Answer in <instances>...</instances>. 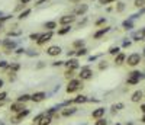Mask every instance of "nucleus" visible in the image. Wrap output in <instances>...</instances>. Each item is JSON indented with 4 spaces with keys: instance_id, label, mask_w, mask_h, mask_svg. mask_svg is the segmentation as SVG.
Listing matches in <instances>:
<instances>
[{
    "instance_id": "7",
    "label": "nucleus",
    "mask_w": 145,
    "mask_h": 125,
    "mask_svg": "<svg viewBox=\"0 0 145 125\" xmlns=\"http://www.w3.org/2000/svg\"><path fill=\"white\" fill-rule=\"evenodd\" d=\"M76 18L77 16L76 15H64V16H61V18L58 19V25H71L72 22H76Z\"/></svg>"
},
{
    "instance_id": "41",
    "label": "nucleus",
    "mask_w": 145,
    "mask_h": 125,
    "mask_svg": "<svg viewBox=\"0 0 145 125\" xmlns=\"http://www.w3.org/2000/svg\"><path fill=\"white\" fill-rule=\"evenodd\" d=\"M7 66H9V63L7 61H4V60L0 61V68H7Z\"/></svg>"
},
{
    "instance_id": "50",
    "label": "nucleus",
    "mask_w": 145,
    "mask_h": 125,
    "mask_svg": "<svg viewBox=\"0 0 145 125\" xmlns=\"http://www.w3.org/2000/svg\"><path fill=\"white\" fill-rule=\"evenodd\" d=\"M97 60V55H91V57H89V61H96Z\"/></svg>"
},
{
    "instance_id": "26",
    "label": "nucleus",
    "mask_w": 145,
    "mask_h": 125,
    "mask_svg": "<svg viewBox=\"0 0 145 125\" xmlns=\"http://www.w3.org/2000/svg\"><path fill=\"white\" fill-rule=\"evenodd\" d=\"M7 68H9V71H10V73H16V71L20 68V64H19V63H12V64H9V66H7Z\"/></svg>"
},
{
    "instance_id": "40",
    "label": "nucleus",
    "mask_w": 145,
    "mask_h": 125,
    "mask_svg": "<svg viewBox=\"0 0 145 125\" xmlns=\"http://www.w3.org/2000/svg\"><path fill=\"white\" fill-rule=\"evenodd\" d=\"M44 116V112H42V114H39V115H36V116L35 118H33V124H38V122H39V119H41V118H42Z\"/></svg>"
},
{
    "instance_id": "21",
    "label": "nucleus",
    "mask_w": 145,
    "mask_h": 125,
    "mask_svg": "<svg viewBox=\"0 0 145 125\" xmlns=\"http://www.w3.org/2000/svg\"><path fill=\"white\" fill-rule=\"evenodd\" d=\"M31 12H32V9L25 8V9H23V10H22L20 13H19V15H18V19H19V20H22V19H26L29 15H31Z\"/></svg>"
},
{
    "instance_id": "3",
    "label": "nucleus",
    "mask_w": 145,
    "mask_h": 125,
    "mask_svg": "<svg viewBox=\"0 0 145 125\" xmlns=\"http://www.w3.org/2000/svg\"><path fill=\"white\" fill-rule=\"evenodd\" d=\"M144 77H145V74L139 73V71H132V73H129V76H128L126 83H128V85H138L139 80L144 79Z\"/></svg>"
},
{
    "instance_id": "6",
    "label": "nucleus",
    "mask_w": 145,
    "mask_h": 125,
    "mask_svg": "<svg viewBox=\"0 0 145 125\" xmlns=\"http://www.w3.org/2000/svg\"><path fill=\"white\" fill-rule=\"evenodd\" d=\"M2 47H3V51L6 54H10L13 50H16V42L12 39H4V41H2Z\"/></svg>"
},
{
    "instance_id": "22",
    "label": "nucleus",
    "mask_w": 145,
    "mask_h": 125,
    "mask_svg": "<svg viewBox=\"0 0 145 125\" xmlns=\"http://www.w3.org/2000/svg\"><path fill=\"white\" fill-rule=\"evenodd\" d=\"M125 60H126V55L123 54V52H119L118 55H115V64L116 66H120Z\"/></svg>"
},
{
    "instance_id": "57",
    "label": "nucleus",
    "mask_w": 145,
    "mask_h": 125,
    "mask_svg": "<svg viewBox=\"0 0 145 125\" xmlns=\"http://www.w3.org/2000/svg\"><path fill=\"white\" fill-rule=\"evenodd\" d=\"M2 28H3V23H0V31H2Z\"/></svg>"
},
{
    "instance_id": "9",
    "label": "nucleus",
    "mask_w": 145,
    "mask_h": 125,
    "mask_svg": "<svg viewBox=\"0 0 145 125\" xmlns=\"http://www.w3.org/2000/svg\"><path fill=\"white\" fill-rule=\"evenodd\" d=\"M29 114H31V110H29V109H23V110H20V112H18V114H16V116L12 119V122H13V124H19V122L23 121L26 116H29Z\"/></svg>"
},
{
    "instance_id": "34",
    "label": "nucleus",
    "mask_w": 145,
    "mask_h": 125,
    "mask_svg": "<svg viewBox=\"0 0 145 125\" xmlns=\"http://www.w3.org/2000/svg\"><path fill=\"white\" fill-rule=\"evenodd\" d=\"M12 18H13V15H2L0 16V23H4L6 20H9Z\"/></svg>"
},
{
    "instance_id": "29",
    "label": "nucleus",
    "mask_w": 145,
    "mask_h": 125,
    "mask_svg": "<svg viewBox=\"0 0 145 125\" xmlns=\"http://www.w3.org/2000/svg\"><path fill=\"white\" fill-rule=\"evenodd\" d=\"M87 54V48H78V50H76V57H83V55Z\"/></svg>"
},
{
    "instance_id": "36",
    "label": "nucleus",
    "mask_w": 145,
    "mask_h": 125,
    "mask_svg": "<svg viewBox=\"0 0 145 125\" xmlns=\"http://www.w3.org/2000/svg\"><path fill=\"white\" fill-rule=\"evenodd\" d=\"M39 37H41L39 32H33V33H31V35H29V39H31V41H36Z\"/></svg>"
},
{
    "instance_id": "15",
    "label": "nucleus",
    "mask_w": 145,
    "mask_h": 125,
    "mask_svg": "<svg viewBox=\"0 0 145 125\" xmlns=\"http://www.w3.org/2000/svg\"><path fill=\"white\" fill-rule=\"evenodd\" d=\"M106 114V109L105 108H96V109L91 112V118H94V119H100V118H103Z\"/></svg>"
},
{
    "instance_id": "45",
    "label": "nucleus",
    "mask_w": 145,
    "mask_h": 125,
    "mask_svg": "<svg viewBox=\"0 0 145 125\" xmlns=\"http://www.w3.org/2000/svg\"><path fill=\"white\" fill-rule=\"evenodd\" d=\"M106 67H107V63L106 61H102L100 64H99V68H100V70H103V68H106Z\"/></svg>"
},
{
    "instance_id": "28",
    "label": "nucleus",
    "mask_w": 145,
    "mask_h": 125,
    "mask_svg": "<svg viewBox=\"0 0 145 125\" xmlns=\"http://www.w3.org/2000/svg\"><path fill=\"white\" fill-rule=\"evenodd\" d=\"M71 45H72V48L78 50V48H83V47H84V41H83V39H76Z\"/></svg>"
},
{
    "instance_id": "32",
    "label": "nucleus",
    "mask_w": 145,
    "mask_h": 125,
    "mask_svg": "<svg viewBox=\"0 0 145 125\" xmlns=\"http://www.w3.org/2000/svg\"><path fill=\"white\" fill-rule=\"evenodd\" d=\"M145 38V35L142 32H135L134 33V41H142Z\"/></svg>"
},
{
    "instance_id": "54",
    "label": "nucleus",
    "mask_w": 145,
    "mask_h": 125,
    "mask_svg": "<svg viewBox=\"0 0 145 125\" xmlns=\"http://www.w3.org/2000/svg\"><path fill=\"white\" fill-rule=\"evenodd\" d=\"M141 110H142V112H144V114H145V103H144V105H142V106H141Z\"/></svg>"
},
{
    "instance_id": "2",
    "label": "nucleus",
    "mask_w": 145,
    "mask_h": 125,
    "mask_svg": "<svg viewBox=\"0 0 145 125\" xmlns=\"http://www.w3.org/2000/svg\"><path fill=\"white\" fill-rule=\"evenodd\" d=\"M91 77H93V70H91L89 66H84V67H81V68H80V71H78V79L81 81H83V80H90Z\"/></svg>"
},
{
    "instance_id": "23",
    "label": "nucleus",
    "mask_w": 145,
    "mask_h": 125,
    "mask_svg": "<svg viewBox=\"0 0 145 125\" xmlns=\"http://www.w3.org/2000/svg\"><path fill=\"white\" fill-rule=\"evenodd\" d=\"M9 38H15V37H20L22 35V29H10V31H7V33H6Z\"/></svg>"
},
{
    "instance_id": "47",
    "label": "nucleus",
    "mask_w": 145,
    "mask_h": 125,
    "mask_svg": "<svg viewBox=\"0 0 145 125\" xmlns=\"http://www.w3.org/2000/svg\"><path fill=\"white\" fill-rule=\"evenodd\" d=\"M48 0H38V2H36V4L35 6H41V4H44V3H47Z\"/></svg>"
},
{
    "instance_id": "16",
    "label": "nucleus",
    "mask_w": 145,
    "mask_h": 125,
    "mask_svg": "<svg viewBox=\"0 0 145 125\" xmlns=\"http://www.w3.org/2000/svg\"><path fill=\"white\" fill-rule=\"evenodd\" d=\"M71 102H72V105H81V103L89 102V98L84 95H77L74 99H71Z\"/></svg>"
},
{
    "instance_id": "4",
    "label": "nucleus",
    "mask_w": 145,
    "mask_h": 125,
    "mask_svg": "<svg viewBox=\"0 0 145 125\" xmlns=\"http://www.w3.org/2000/svg\"><path fill=\"white\" fill-rule=\"evenodd\" d=\"M52 35H54V31H47V32L41 33V37L35 41L36 45H39V47H41V45H44V44H47V42H49L51 38H52Z\"/></svg>"
},
{
    "instance_id": "60",
    "label": "nucleus",
    "mask_w": 145,
    "mask_h": 125,
    "mask_svg": "<svg viewBox=\"0 0 145 125\" xmlns=\"http://www.w3.org/2000/svg\"><path fill=\"white\" fill-rule=\"evenodd\" d=\"M115 125H120V124H115Z\"/></svg>"
},
{
    "instance_id": "52",
    "label": "nucleus",
    "mask_w": 145,
    "mask_h": 125,
    "mask_svg": "<svg viewBox=\"0 0 145 125\" xmlns=\"http://www.w3.org/2000/svg\"><path fill=\"white\" fill-rule=\"evenodd\" d=\"M3 86H4V80H3V79H0V90L3 89Z\"/></svg>"
},
{
    "instance_id": "5",
    "label": "nucleus",
    "mask_w": 145,
    "mask_h": 125,
    "mask_svg": "<svg viewBox=\"0 0 145 125\" xmlns=\"http://www.w3.org/2000/svg\"><path fill=\"white\" fill-rule=\"evenodd\" d=\"M141 58H142V57L138 54V52H134V54L128 55L126 64H128V66H130V67H135V66H138V64L141 63Z\"/></svg>"
},
{
    "instance_id": "20",
    "label": "nucleus",
    "mask_w": 145,
    "mask_h": 125,
    "mask_svg": "<svg viewBox=\"0 0 145 125\" xmlns=\"http://www.w3.org/2000/svg\"><path fill=\"white\" fill-rule=\"evenodd\" d=\"M71 28H72L71 25H64L62 28H60V29L57 31V33L60 35V37H62V35H67L68 32H71Z\"/></svg>"
},
{
    "instance_id": "30",
    "label": "nucleus",
    "mask_w": 145,
    "mask_h": 125,
    "mask_svg": "<svg viewBox=\"0 0 145 125\" xmlns=\"http://www.w3.org/2000/svg\"><path fill=\"white\" fill-rule=\"evenodd\" d=\"M120 52V48L119 47H112V48H109V54L110 55H118Z\"/></svg>"
},
{
    "instance_id": "14",
    "label": "nucleus",
    "mask_w": 145,
    "mask_h": 125,
    "mask_svg": "<svg viewBox=\"0 0 145 125\" xmlns=\"http://www.w3.org/2000/svg\"><path fill=\"white\" fill-rule=\"evenodd\" d=\"M64 66L68 68V70H74L76 71L77 68H78V61H77L76 58H70L68 61H64Z\"/></svg>"
},
{
    "instance_id": "31",
    "label": "nucleus",
    "mask_w": 145,
    "mask_h": 125,
    "mask_svg": "<svg viewBox=\"0 0 145 125\" xmlns=\"http://www.w3.org/2000/svg\"><path fill=\"white\" fill-rule=\"evenodd\" d=\"M64 76H65V79H68V80H71V79H74V70H65V73H64Z\"/></svg>"
},
{
    "instance_id": "38",
    "label": "nucleus",
    "mask_w": 145,
    "mask_h": 125,
    "mask_svg": "<svg viewBox=\"0 0 145 125\" xmlns=\"http://www.w3.org/2000/svg\"><path fill=\"white\" fill-rule=\"evenodd\" d=\"M123 9H125V3L119 2V3H118V6H116V12H123Z\"/></svg>"
},
{
    "instance_id": "51",
    "label": "nucleus",
    "mask_w": 145,
    "mask_h": 125,
    "mask_svg": "<svg viewBox=\"0 0 145 125\" xmlns=\"http://www.w3.org/2000/svg\"><path fill=\"white\" fill-rule=\"evenodd\" d=\"M86 22H87V19H86V18H84V19H83V20H80V22H78V26L84 25V23H86Z\"/></svg>"
},
{
    "instance_id": "49",
    "label": "nucleus",
    "mask_w": 145,
    "mask_h": 125,
    "mask_svg": "<svg viewBox=\"0 0 145 125\" xmlns=\"http://www.w3.org/2000/svg\"><path fill=\"white\" fill-rule=\"evenodd\" d=\"M122 47H130V41H123V44H122Z\"/></svg>"
},
{
    "instance_id": "24",
    "label": "nucleus",
    "mask_w": 145,
    "mask_h": 125,
    "mask_svg": "<svg viewBox=\"0 0 145 125\" xmlns=\"http://www.w3.org/2000/svg\"><path fill=\"white\" fill-rule=\"evenodd\" d=\"M141 99H142V92H141V90H136V92H135L134 95H132V98H130V100H132L134 103L139 102Z\"/></svg>"
},
{
    "instance_id": "1",
    "label": "nucleus",
    "mask_w": 145,
    "mask_h": 125,
    "mask_svg": "<svg viewBox=\"0 0 145 125\" xmlns=\"http://www.w3.org/2000/svg\"><path fill=\"white\" fill-rule=\"evenodd\" d=\"M81 87H83V83H81L80 79H71V80H68V83H67L65 92L67 93H76L77 90H80Z\"/></svg>"
},
{
    "instance_id": "42",
    "label": "nucleus",
    "mask_w": 145,
    "mask_h": 125,
    "mask_svg": "<svg viewBox=\"0 0 145 125\" xmlns=\"http://www.w3.org/2000/svg\"><path fill=\"white\" fill-rule=\"evenodd\" d=\"M7 99V92H0V100H6Z\"/></svg>"
},
{
    "instance_id": "13",
    "label": "nucleus",
    "mask_w": 145,
    "mask_h": 125,
    "mask_svg": "<svg viewBox=\"0 0 145 125\" xmlns=\"http://www.w3.org/2000/svg\"><path fill=\"white\" fill-rule=\"evenodd\" d=\"M77 110L78 109H77L76 106H65L64 109H61V114L60 115H61V116H71V115L76 114Z\"/></svg>"
},
{
    "instance_id": "55",
    "label": "nucleus",
    "mask_w": 145,
    "mask_h": 125,
    "mask_svg": "<svg viewBox=\"0 0 145 125\" xmlns=\"http://www.w3.org/2000/svg\"><path fill=\"white\" fill-rule=\"evenodd\" d=\"M141 121H142V122H144V124H145V114H144V116H142V119H141Z\"/></svg>"
},
{
    "instance_id": "33",
    "label": "nucleus",
    "mask_w": 145,
    "mask_h": 125,
    "mask_svg": "<svg viewBox=\"0 0 145 125\" xmlns=\"http://www.w3.org/2000/svg\"><path fill=\"white\" fill-rule=\"evenodd\" d=\"M122 108H123V103H115V105H112V112L115 114V112L120 110Z\"/></svg>"
},
{
    "instance_id": "35",
    "label": "nucleus",
    "mask_w": 145,
    "mask_h": 125,
    "mask_svg": "<svg viewBox=\"0 0 145 125\" xmlns=\"http://www.w3.org/2000/svg\"><path fill=\"white\" fill-rule=\"evenodd\" d=\"M134 6H136V8H144V6H145V0H135Z\"/></svg>"
},
{
    "instance_id": "56",
    "label": "nucleus",
    "mask_w": 145,
    "mask_h": 125,
    "mask_svg": "<svg viewBox=\"0 0 145 125\" xmlns=\"http://www.w3.org/2000/svg\"><path fill=\"white\" fill-rule=\"evenodd\" d=\"M141 32H142V33H144V35H145V28H144V29H141Z\"/></svg>"
},
{
    "instance_id": "27",
    "label": "nucleus",
    "mask_w": 145,
    "mask_h": 125,
    "mask_svg": "<svg viewBox=\"0 0 145 125\" xmlns=\"http://www.w3.org/2000/svg\"><path fill=\"white\" fill-rule=\"evenodd\" d=\"M122 26H123V29H126V31H130V29H132V28H134V22H132L130 19H126V20H123Z\"/></svg>"
},
{
    "instance_id": "59",
    "label": "nucleus",
    "mask_w": 145,
    "mask_h": 125,
    "mask_svg": "<svg viewBox=\"0 0 145 125\" xmlns=\"http://www.w3.org/2000/svg\"><path fill=\"white\" fill-rule=\"evenodd\" d=\"M144 54H145V47H144Z\"/></svg>"
},
{
    "instance_id": "58",
    "label": "nucleus",
    "mask_w": 145,
    "mask_h": 125,
    "mask_svg": "<svg viewBox=\"0 0 145 125\" xmlns=\"http://www.w3.org/2000/svg\"><path fill=\"white\" fill-rule=\"evenodd\" d=\"M0 125H4V122H3V121H0Z\"/></svg>"
},
{
    "instance_id": "12",
    "label": "nucleus",
    "mask_w": 145,
    "mask_h": 125,
    "mask_svg": "<svg viewBox=\"0 0 145 125\" xmlns=\"http://www.w3.org/2000/svg\"><path fill=\"white\" fill-rule=\"evenodd\" d=\"M45 99H47V93L45 92H35L33 95H31V100L35 103H41Z\"/></svg>"
},
{
    "instance_id": "39",
    "label": "nucleus",
    "mask_w": 145,
    "mask_h": 125,
    "mask_svg": "<svg viewBox=\"0 0 145 125\" xmlns=\"http://www.w3.org/2000/svg\"><path fill=\"white\" fill-rule=\"evenodd\" d=\"M103 23H106V18H100V19H97V20L94 22V25H96V26H100V25H103Z\"/></svg>"
},
{
    "instance_id": "53",
    "label": "nucleus",
    "mask_w": 145,
    "mask_h": 125,
    "mask_svg": "<svg viewBox=\"0 0 145 125\" xmlns=\"http://www.w3.org/2000/svg\"><path fill=\"white\" fill-rule=\"evenodd\" d=\"M4 103H6V100H0V108H3Z\"/></svg>"
},
{
    "instance_id": "43",
    "label": "nucleus",
    "mask_w": 145,
    "mask_h": 125,
    "mask_svg": "<svg viewBox=\"0 0 145 125\" xmlns=\"http://www.w3.org/2000/svg\"><path fill=\"white\" fill-rule=\"evenodd\" d=\"M25 52H26V50H25V48H16V54H18V55L25 54Z\"/></svg>"
},
{
    "instance_id": "11",
    "label": "nucleus",
    "mask_w": 145,
    "mask_h": 125,
    "mask_svg": "<svg viewBox=\"0 0 145 125\" xmlns=\"http://www.w3.org/2000/svg\"><path fill=\"white\" fill-rule=\"evenodd\" d=\"M61 52H62V50L58 45H51V47L47 48V55H49V57H58Z\"/></svg>"
},
{
    "instance_id": "10",
    "label": "nucleus",
    "mask_w": 145,
    "mask_h": 125,
    "mask_svg": "<svg viewBox=\"0 0 145 125\" xmlns=\"http://www.w3.org/2000/svg\"><path fill=\"white\" fill-rule=\"evenodd\" d=\"M26 109L25 108V103H22V102H18V100H15V102L10 103V112L12 114H18V112H20V110Z\"/></svg>"
},
{
    "instance_id": "48",
    "label": "nucleus",
    "mask_w": 145,
    "mask_h": 125,
    "mask_svg": "<svg viewBox=\"0 0 145 125\" xmlns=\"http://www.w3.org/2000/svg\"><path fill=\"white\" fill-rule=\"evenodd\" d=\"M32 2V0H20V4H23V6H26V4H29Z\"/></svg>"
},
{
    "instance_id": "19",
    "label": "nucleus",
    "mask_w": 145,
    "mask_h": 125,
    "mask_svg": "<svg viewBox=\"0 0 145 125\" xmlns=\"http://www.w3.org/2000/svg\"><path fill=\"white\" fill-rule=\"evenodd\" d=\"M57 26H58V22H57V20H48V22L44 23V28H45L47 31H54Z\"/></svg>"
},
{
    "instance_id": "44",
    "label": "nucleus",
    "mask_w": 145,
    "mask_h": 125,
    "mask_svg": "<svg viewBox=\"0 0 145 125\" xmlns=\"http://www.w3.org/2000/svg\"><path fill=\"white\" fill-rule=\"evenodd\" d=\"M112 2H116V0H99L100 4H109V3H112Z\"/></svg>"
},
{
    "instance_id": "37",
    "label": "nucleus",
    "mask_w": 145,
    "mask_h": 125,
    "mask_svg": "<svg viewBox=\"0 0 145 125\" xmlns=\"http://www.w3.org/2000/svg\"><path fill=\"white\" fill-rule=\"evenodd\" d=\"M94 125H107V121H106L105 118H100V119H97V121L94 122Z\"/></svg>"
},
{
    "instance_id": "25",
    "label": "nucleus",
    "mask_w": 145,
    "mask_h": 125,
    "mask_svg": "<svg viewBox=\"0 0 145 125\" xmlns=\"http://www.w3.org/2000/svg\"><path fill=\"white\" fill-rule=\"evenodd\" d=\"M18 102H22V103H26L31 100V95H28V93H23V95H19L18 96Z\"/></svg>"
},
{
    "instance_id": "61",
    "label": "nucleus",
    "mask_w": 145,
    "mask_h": 125,
    "mask_svg": "<svg viewBox=\"0 0 145 125\" xmlns=\"http://www.w3.org/2000/svg\"><path fill=\"white\" fill-rule=\"evenodd\" d=\"M0 45H2V41H0Z\"/></svg>"
},
{
    "instance_id": "18",
    "label": "nucleus",
    "mask_w": 145,
    "mask_h": 125,
    "mask_svg": "<svg viewBox=\"0 0 145 125\" xmlns=\"http://www.w3.org/2000/svg\"><path fill=\"white\" fill-rule=\"evenodd\" d=\"M51 122H52V116H49V115H47L45 112H44V116L39 119V122L36 125H51Z\"/></svg>"
},
{
    "instance_id": "17",
    "label": "nucleus",
    "mask_w": 145,
    "mask_h": 125,
    "mask_svg": "<svg viewBox=\"0 0 145 125\" xmlns=\"http://www.w3.org/2000/svg\"><path fill=\"white\" fill-rule=\"evenodd\" d=\"M109 31H110V28H109V26H106V28H102V29L96 31V32L93 33V38H94V39H99V38H102L103 35H106Z\"/></svg>"
},
{
    "instance_id": "46",
    "label": "nucleus",
    "mask_w": 145,
    "mask_h": 125,
    "mask_svg": "<svg viewBox=\"0 0 145 125\" xmlns=\"http://www.w3.org/2000/svg\"><path fill=\"white\" fill-rule=\"evenodd\" d=\"M62 64H64V61H54L52 63V66L54 67H60V66H62Z\"/></svg>"
},
{
    "instance_id": "8",
    "label": "nucleus",
    "mask_w": 145,
    "mask_h": 125,
    "mask_svg": "<svg viewBox=\"0 0 145 125\" xmlns=\"http://www.w3.org/2000/svg\"><path fill=\"white\" fill-rule=\"evenodd\" d=\"M87 10H89V6H87L86 3H78L74 8V10H72V15H76V16H83L87 13Z\"/></svg>"
}]
</instances>
